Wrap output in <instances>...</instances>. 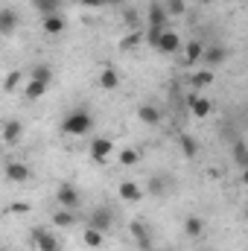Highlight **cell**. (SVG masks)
I'll list each match as a JSON object with an SVG mask.
<instances>
[{"mask_svg": "<svg viewBox=\"0 0 248 251\" xmlns=\"http://www.w3.org/2000/svg\"><path fill=\"white\" fill-rule=\"evenodd\" d=\"M29 79H32V82H41V85H47V88H50V82H53V64L38 62L35 67H32Z\"/></svg>", "mask_w": 248, "mask_h": 251, "instance_id": "23", "label": "cell"}, {"mask_svg": "<svg viewBox=\"0 0 248 251\" xmlns=\"http://www.w3.org/2000/svg\"><path fill=\"white\" fill-rule=\"evenodd\" d=\"M173 184H175V181H173L167 173H155V176L149 178V193H152V196H158V199H164V196H170Z\"/></svg>", "mask_w": 248, "mask_h": 251, "instance_id": "16", "label": "cell"}, {"mask_svg": "<svg viewBox=\"0 0 248 251\" xmlns=\"http://www.w3.org/2000/svg\"><path fill=\"white\" fill-rule=\"evenodd\" d=\"M178 149H181V155H184L187 161H196V155H198V140L193 137V134H187V131H178Z\"/></svg>", "mask_w": 248, "mask_h": 251, "instance_id": "20", "label": "cell"}, {"mask_svg": "<svg viewBox=\"0 0 248 251\" xmlns=\"http://www.w3.org/2000/svg\"><path fill=\"white\" fill-rule=\"evenodd\" d=\"M21 26V15L12 6H0V38L15 35V29Z\"/></svg>", "mask_w": 248, "mask_h": 251, "instance_id": "13", "label": "cell"}, {"mask_svg": "<svg viewBox=\"0 0 248 251\" xmlns=\"http://www.w3.org/2000/svg\"><path fill=\"white\" fill-rule=\"evenodd\" d=\"M99 88L102 91H117L120 88V70L114 64H102V70H99Z\"/></svg>", "mask_w": 248, "mask_h": 251, "instance_id": "17", "label": "cell"}, {"mask_svg": "<svg viewBox=\"0 0 248 251\" xmlns=\"http://www.w3.org/2000/svg\"><path fill=\"white\" fill-rule=\"evenodd\" d=\"M3 173H6V181L9 184H26L32 178V167L26 161H6Z\"/></svg>", "mask_w": 248, "mask_h": 251, "instance_id": "8", "label": "cell"}, {"mask_svg": "<svg viewBox=\"0 0 248 251\" xmlns=\"http://www.w3.org/2000/svg\"><path fill=\"white\" fill-rule=\"evenodd\" d=\"M76 222V210H67V207H56L53 210V225L56 228H70Z\"/></svg>", "mask_w": 248, "mask_h": 251, "instance_id": "25", "label": "cell"}, {"mask_svg": "<svg viewBox=\"0 0 248 251\" xmlns=\"http://www.w3.org/2000/svg\"><path fill=\"white\" fill-rule=\"evenodd\" d=\"M44 94H47V85L26 79V88H24V97H26V102H35V100H41Z\"/></svg>", "mask_w": 248, "mask_h": 251, "instance_id": "27", "label": "cell"}, {"mask_svg": "<svg viewBox=\"0 0 248 251\" xmlns=\"http://www.w3.org/2000/svg\"><path fill=\"white\" fill-rule=\"evenodd\" d=\"M32 246H35V251H62V240L50 228L38 225V228H32Z\"/></svg>", "mask_w": 248, "mask_h": 251, "instance_id": "6", "label": "cell"}, {"mask_svg": "<svg viewBox=\"0 0 248 251\" xmlns=\"http://www.w3.org/2000/svg\"><path fill=\"white\" fill-rule=\"evenodd\" d=\"M137 161H140V152H137V149H131V146H128V149L120 152V164H123V167H134Z\"/></svg>", "mask_w": 248, "mask_h": 251, "instance_id": "30", "label": "cell"}, {"mask_svg": "<svg viewBox=\"0 0 248 251\" xmlns=\"http://www.w3.org/2000/svg\"><path fill=\"white\" fill-rule=\"evenodd\" d=\"M187 108H190V114H193L196 120H204V117H210V111H213V100H207L201 91H193V94L187 97Z\"/></svg>", "mask_w": 248, "mask_h": 251, "instance_id": "9", "label": "cell"}, {"mask_svg": "<svg viewBox=\"0 0 248 251\" xmlns=\"http://www.w3.org/2000/svg\"><path fill=\"white\" fill-rule=\"evenodd\" d=\"M117 196L123 199V201H131V204H137V201H143V187L137 184V181H131V178H123L120 184H117Z\"/></svg>", "mask_w": 248, "mask_h": 251, "instance_id": "14", "label": "cell"}, {"mask_svg": "<svg viewBox=\"0 0 248 251\" xmlns=\"http://www.w3.org/2000/svg\"><path fill=\"white\" fill-rule=\"evenodd\" d=\"M56 204H59V207H67V210H76V207L82 204L79 187H76L73 181H62V184L56 187Z\"/></svg>", "mask_w": 248, "mask_h": 251, "instance_id": "5", "label": "cell"}, {"mask_svg": "<svg viewBox=\"0 0 248 251\" xmlns=\"http://www.w3.org/2000/svg\"><path fill=\"white\" fill-rule=\"evenodd\" d=\"M82 243L88 246V249H102L105 246V234L102 231H97V228H91V225H85V231H82Z\"/></svg>", "mask_w": 248, "mask_h": 251, "instance_id": "22", "label": "cell"}, {"mask_svg": "<svg viewBox=\"0 0 248 251\" xmlns=\"http://www.w3.org/2000/svg\"><path fill=\"white\" fill-rule=\"evenodd\" d=\"M85 225H91V228L108 234V231L114 228V210H111L108 204H97V207L88 213V222H85Z\"/></svg>", "mask_w": 248, "mask_h": 251, "instance_id": "4", "label": "cell"}, {"mask_svg": "<svg viewBox=\"0 0 248 251\" xmlns=\"http://www.w3.org/2000/svg\"><path fill=\"white\" fill-rule=\"evenodd\" d=\"M167 9L164 3H152L149 12H146V21H149V29H167Z\"/></svg>", "mask_w": 248, "mask_h": 251, "instance_id": "19", "label": "cell"}, {"mask_svg": "<svg viewBox=\"0 0 248 251\" xmlns=\"http://www.w3.org/2000/svg\"><path fill=\"white\" fill-rule=\"evenodd\" d=\"M76 3H82L85 9H102L105 6V0H76Z\"/></svg>", "mask_w": 248, "mask_h": 251, "instance_id": "32", "label": "cell"}, {"mask_svg": "<svg viewBox=\"0 0 248 251\" xmlns=\"http://www.w3.org/2000/svg\"><path fill=\"white\" fill-rule=\"evenodd\" d=\"M231 149H234V161H237V167H240V170H246V164H248L246 140H240V137H237V140H234V146H231Z\"/></svg>", "mask_w": 248, "mask_h": 251, "instance_id": "28", "label": "cell"}, {"mask_svg": "<svg viewBox=\"0 0 248 251\" xmlns=\"http://www.w3.org/2000/svg\"><path fill=\"white\" fill-rule=\"evenodd\" d=\"M0 251H6V249H3V243H0Z\"/></svg>", "mask_w": 248, "mask_h": 251, "instance_id": "35", "label": "cell"}, {"mask_svg": "<svg viewBox=\"0 0 248 251\" xmlns=\"http://www.w3.org/2000/svg\"><path fill=\"white\" fill-rule=\"evenodd\" d=\"M137 41H140L137 35H128V38H123V44H120V47H123V50H128V47H137Z\"/></svg>", "mask_w": 248, "mask_h": 251, "instance_id": "33", "label": "cell"}, {"mask_svg": "<svg viewBox=\"0 0 248 251\" xmlns=\"http://www.w3.org/2000/svg\"><path fill=\"white\" fill-rule=\"evenodd\" d=\"M201 50H204V44H201L198 38H193L190 44H181V53H184V62L187 64H198V59H201Z\"/></svg>", "mask_w": 248, "mask_h": 251, "instance_id": "24", "label": "cell"}, {"mask_svg": "<svg viewBox=\"0 0 248 251\" xmlns=\"http://www.w3.org/2000/svg\"><path fill=\"white\" fill-rule=\"evenodd\" d=\"M125 0H105V6H123Z\"/></svg>", "mask_w": 248, "mask_h": 251, "instance_id": "34", "label": "cell"}, {"mask_svg": "<svg viewBox=\"0 0 248 251\" xmlns=\"http://www.w3.org/2000/svg\"><path fill=\"white\" fill-rule=\"evenodd\" d=\"M94 126H97V117H94V111L88 105H73L70 111H64V117L59 120V128L67 137H85V134L94 131Z\"/></svg>", "mask_w": 248, "mask_h": 251, "instance_id": "1", "label": "cell"}, {"mask_svg": "<svg viewBox=\"0 0 248 251\" xmlns=\"http://www.w3.org/2000/svg\"><path fill=\"white\" fill-rule=\"evenodd\" d=\"M228 56H231L228 47H222V44H210V47L201 50V59H198V62H204L207 70H213V67H219V64L228 62Z\"/></svg>", "mask_w": 248, "mask_h": 251, "instance_id": "11", "label": "cell"}, {"mask_svg": "<svg viewBox=\"0 0 248 251\" xmlns=\"http://www.w3.org/2000/svg\"><path fill=\"white\" fill-rule=\"evenodd\" d=\"M161 56H175V53H181V38H178V32L175 29H164L158 38H155V44H152Z\"/></svg>", "mask_w": 248, "mask_h": 251, "instance_id": "7", "label": "cell"}, {"mask_svg": "<svg viewBox=\"0 0 248 251\" xmlns=\"http://www.w3.org/2000/svg\"><path fill=\"white\" fill-rule=\"evenodd\" d=\"M88 155H91V161H94V164H108V161H111V155H114V140H111V137H105V134L91 137V143H88Z\"/></svg>", "mask_w": 248, "mask_h": 251, "instance_id": "3", "label": "cell"}, {"mask_svg": "<svg viewBox=\"0 0 248 251\" xmlns=\"http://www.w3.org/2000/svg\"><path fill=\"white\" fill-rule=\"evenodd\" d=\"M204 231H207V225H204V219L198 216V213H187L184 216V234L190 240H201L204 237Z\"/></svg>", "mask_w": 248, "mask_h": 251, "instance_id": "18", "label": "cell"}, {"mask_svg": "<svg viewBox=\"0 0 248 251\" xmlns=\"http://www.w3.org/2000/svg\"><path fill=\"white\" fill-rule=\"evenodd\" d=\"M207 85H213V70L201 67V70H193V73H190V88H193V91H201V88H207Z\"/></svg>", "mask_w": 248, "mask_h": 251, "instance_id": "21", "label": "cell"}, {"mask_svg": "<svg viewBox=\"0 0 248 251\" xmlns=\"http://www.w3.org/2000/svg\"><path fill=\"white\" fill-rule=\"evenodd\" d=\"M0 140H3L6 146H18V143L24 140V123H21L18 117H9L6 123L0 126Z\"/></svg>", "mask_w": 248, "mask_h": 251, "instance_id": "12", "label": "cell"}, {"mask_svg": "<svg viewBox=\"0 0 248 251\" xmlns=\"http://www.w3.org/2000/svg\"><path fill=\"white\" fill-rule=\"evenodd\" d=\"M164 9H167V15H181L184 12V0H170Z\"/></svg>", "mask_w": 248, "mask_h": 251, "instance_id": "31", "label": "cell"}, {"mask_svg": "<svg viewBox=\"0 0 248 251\" xmlns=\"http://www.w3.org/2000/svg\"><path fill=\"white\" fill-rule=\"evenodd\" d=\"M21 82H24V73H21V70H9V73H6V82H3V91L12 94V91H18Z\"/></svg>", "mask_w": 248, "mask_h": 251, "instance_id": "29", "label": "cell"}, {"mask_svg": "<svg viewBox=\"0 0 248 251\" xmlns=\"http://www.w3.org/2000/svg\"><path fill=\"white\" fill-rule=\"evenodd\" d=\"M32 9L44 18V15H56L62 12V0H32Z\"/></svg>", "mask_w": 248, "mask_h": 251, "instance_id": "26", "label": "cell"}, {"mask_svg": "<svg viewBox=\"0 0 248 251\" xmlns=\"http://www.w3.org/2000/svg\"><path fill=\"white\" fill-rule=\"evenodd\" d=\"M161 117H164V114H161V108H158L152 100H146V102L137 105V120H140L143 126H158Z\"/></svg>", "mask_w": 248, "mask_h": 251, "instance_id": "15", "label": "cell"}, {"mask_svg": "<svg viewBox=\"0 0 248 251\" xmlns=\"http://www.w3.org/2000/svg\"><path fill=\"white\" fill-rule=\"evenodd\" d=\"M128 234H131V243L140 251L155 249V234H152V228H149L143 219H131V222H128Z\"/></svg>", "mask_w": 248, "mask_h": 251, "instance_id": "2", "label": "cell"}, {"mask_svg": "<svg viewBox=\"0 0 248 251\" xmlns=\"http://www.w3.org/2000/svg\"><path fill=\"white\" fill-rule=\"evenodd\" d=\"M41 32L47 35V38H59L67 32V18H64L62 12H56V15H44L41 18Z\"/></svg>", "mask_w": 248, "mask_h": 251, "instance_id": "10", "label": "cell"}]
</instances>
